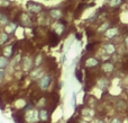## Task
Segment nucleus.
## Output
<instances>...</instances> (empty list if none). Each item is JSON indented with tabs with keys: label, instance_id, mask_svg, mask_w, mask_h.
Instances as JSON below:
<instances>
[{
	"label": "nucleus",
	"instance_id": "nucleus-1",
	"mask_svg": "<svg viewBox=\"0 0 128 123\" xmlns=\"http://www.w3.org/2000/svg\"><path fill=\"white\" fill-rule=\"evenodd\" d=\"M51 80H52V77L48 76V75H45V76H43L42 78H40V88H42L43 90L47 89L50 86V84H51Z\"/></svg>",
	"mask_w": 128,
	"mask_h": 123
},
{
	"label": "nucleus",
	"instance_id": "nucleus-2",
	"mask_svg": "<svg viewBox=\"0 0 128 123\" xmlns=\"http://www.w3.org/2000/svg\"><path fill=\"white\" fill-rule=\"evenodd\" d=\"M28 9L32 11V13H34V14H37V13H40V10H42V6H40V4H36V2H30L29 1L28 2Z\"/></svg>",
	"mask_w": 128,
	"mask_h": 123
},
{
	"label": "nucleus",
	"instance_id": "nucleus-3",
	"mask_svg": "<svg viewBox=\"0 0 128 123\" xmlns=\"http://www.w3.org/2000/svg\"><path fill=\"white\" fill-rule=\"evenodd\" d=\"M37 119H38V116H37V114H36V111H29V112L26 113V120L29 123L37 121Z\"/></svg>",
	"mask_w": 128,
	"mask_h": 123
},
{
	"label": "nucleus",
	"instance_id": "nucleus-4",
	"mask_svg": "<svg viewBox=\"0 0 128 123\" xmlns=\"http://www.w3.org/2000/svg\"><path fill=\"white\" fill-rule=\"evenodd\" d=\"M109 80L107 78H100L99 80H98V86H99V88H101V89H106V88H108L109 86Z\"/></svg>",
	"mask_w": 128,
	"mask_h": 123
},
{
	"label": "nucleus",
	"instance_id": "nucleus-5",
	"mask_svg": "<svg viewBox=\"0 0 128 123\" xmlns=\"http://www.w3.org/2000/svg\"><path fill=\"white\" fill-rule=\"evenodd\" d=\"M32 77L33 79H40L43 77V68H36L33 72H32Z\"/></svg>",
	"mask_w": 128,
	"mask_h": 123
},
{
	"label": "nucleus",
	"instance_id": "nucleus-6",
	"mask_svg": "<svg viewBox=\"0 0 128 123\" xmlns=\"http://www.w3.org/2000/svg\"><path fill=\"white\" fill-rule=\"evenodd\" d=\"M104 51H106V53H108V54H114L116 52V47L114 44L108 43V44L104 45Z\"/></svg>",
	"mask_w": 128,
	"mask_h": 123
},
{
	"label": "nucleus",
	"instance_id": "nucleus-7",
	"mask_svg": "<svg viewBox=\"0 0 128 123\" xmlns=\"http://www.w3.org/2000/svg\"><path fill=\"white\" fill-rule=\"evenodd\" d=\"M114 69H115V67H114V65L110 62H106L102 66V70H104V72H112Z\"/></svg>",
	"mask_w": 128,
	"mask_h": 123
},
{
	"label": "nucleus",
	"instance_id": "nucleus-8",
	"mask_svg": "<svg viewBox=\"0 0 128 123\" xmlns=\"http://www.w3.org/2000/svg\"><path fill=\"white\" fill-rule=\"evenodd\" d=\"M86 67H88V68L97 67V66H98V60H97V59H94V58H90V59H88V60H86Z\"/></svg>",
	"mask_w": 128,
	"mask_h": 123
},
{
	"label": "nucleus",
	"instance_id": "nucleus-9",
	"mask_svg": "<svg viewBox=\"0 0 128 123\" xmlns=\"http://www.w3.org/2000/svg\"><path fill=\"white\" fill-rule=\"evenodd\" d=\"M32 66H33V61L29 58H25L24 59V69L29 70L32 68Z\"/></svg>",
	"mask_w": 128,
	"mask_h": 123
},
{
	"label": "nucleus",
	"instance_id": "nucleus-10",
	"mask_svg": "<svg viewBox=\"0 0 128 123\" xmlns=\"http://www.w3.org/2000/svg\"><path fill=\"white\" fill-rule=\"evenodd\" d=\"M117 33H118V31L116 28H111V29H108V31L106 32V35H107V37L112 38L117 35Z\"/></svg>",
	"mask_w": 128,
	"mask_h": 123
},
{
	"label": "nucleus",
	"instance_id": "nucleus-11",
	"mask_svg": "<svg viewBox=\"0 0 128 123\" xmlns=\"http://www.w3.org/2000/svg\"><path fill=\"white\" fill-rule=\"evenodd\" d=\"M16 27H17V25H16L15 23H11V24L7 25V27H6L7 33H14V32H15V29H16Z\"/></svg>",
	"mask_w": 128,
	"mask_h": 123
},
{
	"label": "nucleus",
	"instance_id": "nucleus-12",
	"mask_svg": "<svg viewBox=\"0 0 128 123\" xmlns=\"http://www.w3.org/2000/svg\"><path fill=\"white\" fill-rule=\"evenodd\" d=\"M8 65V59L4 58V56H0V69H4Z\"/></svg>",
	"mask_w": 128,
	"mask_h": 123
},
{
	"label": "nucleus",
	"instance_id": "nucleus-13",
	"mask_svg": "<svg viewBox=\"0 0 128 123\" xmlns=\"http://www.w3.org/2000/svg\"><path fill=\"white\" fill-rule=\"evenodd\" d=\"M122 0H109V6L115 8V7H119L122 5Z\"/></svg>",
	"mask_w": 128,
	"mask_h": 123
},
{
	"label": "nucleus",
	"instance_id": "nucleus-14",
	"mask_svg": "<svg viewBox=\"0 0 128 123\" xmlns=\"http://www.w3.org/2000/svg\"><path fill=\"white\" fill-rule=\"evenodd\" d=\"M47 111H45V110H42L40 112V117L43 120V121H47L48 120V114H47Z\"/></svg>",
	"mask_w": 128,
	"mask_h": 123
},
{
	"label": "nucleus",
	"instance_id": "nucleus-15",
	"mask_svg": "<svg viewBox=\"0 0 128 123\" xmlns=\"http://www.w3.org/2000/svg\"><path fill=\"white\" fill-rule=\"evenodd\" d=\"M51 16L53 18H61V16H62V14H61V11L60 10H58V9H54V10H52L51 11Z\"/></svg>",
	"mask_w": 128,
	"mask_h": 123
},
{
	"label": "nucleus",
	"instance_id": "nucleus-16",
	"mask_svg": "<svg viewBox=\"0 0 128 123\" xmlns=\"http://www.w3.org/2000/svg\"><path fill=\"white\" fill-rule=\"evenodd\" d=\"M7 40H8V35H7V33L1 34V35H0V44H4Z\"/></svg>",
	"mask_w": 128,
	"mask_h": 123
},
{
	"label": "nucleus",
	"instance_id": "nucleus-17",
	"mask_svg": "<svg viewBox=\"0 0 128 123\" xmlns=\"http://www.w3.org/2000/svg\"><path fill=\"white\" fill-rule=\"evenodd\" d=\"M109 26H110V24H109V23H104V24L99 28V32H104V31H106V29L108 28Z\"/></svg>",
	"mask_w": 128,
	"mask_h": 123
},
{
	"label": "nucleus",
	"instance_id": "nucleus-18",
	"mask_svg": "<svg viewBox=\"0 0 128 123\" xmlns=\"http://www.w3.org/2000/svg\"><path fill=\"white\" fill-rule=\"evenodd\" d=\"M118 107L120 108V110H124L125 107H126V104H125V102H122V101H119L118 102Z\"/></svg>",
	"mask_w": 128,
	"mask_h": 123
},
{
	"label": "nucleus",
	"instance_id": "nucleus-19",
	"mask_svg": "<svg viewBox=\"0 0 128 123\" xmlns=\"http://www.w3.org/2000/svg\"><path fill=\"white\" fill-rule=\"evenodd\" d=\"M11 49H12V46H9V47H7V49H4V54H6L7 56H9L11 54Z\"/></svg>",
	"mask_w": 128,
	"mask_h": 123
},
{
	"label": "nucleus",
	"instance_id": "nucleus-20",
	"mask_svg": "<svg viewBox=\"0 0 128 123\" xmlns=\"http://www.w3.org/2000/svg\"><path fill=\"white\" fill-rule=\"evenodd\" d=\"M7 4H10V2L7 0H0V6H8Z\"/></svg>",
	"mask_w": 128,
	"mask_h": 123
},
{
	"label": "nucleus",
	"instance_id": "nucleus-21",
	"mask_svg": "<svg viewBox=\"0 0 128 123\" xmlns=\"http://www.w3.org/2000/svg\"><path fill=\"white\" fill-rule=\"evenodd\" d=\"M40 61H42V55H38L37 56V58H36V61H35V63H36V65H40Z\"/></svg>",
	"mask_w": 128,
	"mask_h": 123
},
{
	"label": "nucleus",
	"instance_id": "nucleus-22",
	"mask_svg": "<svg viewBox=\"0 0 128 123\" xmlns=\"http://www.w3.org/2000/svg\"><path fill=\"white\" fill-rule=\"evenodd\" d=\"M110 123H122V121H120L119 119H112Z\"/></svg>",
	"mask_w": 128,
	"mask_h": 123
},
{
	"label": "nucleus",
	"instance_id": "nucleus-23",
	"mask_svg": "<svg viewBox=\"0 0 128 123\" xmlns=\"http://www.w3.org/2000/svg\"><path fill=\"white\" fill-rule=\"evenodd\" d=\"M125 41H126V44L128 45V35L126 36V38H125Z\"/></svg>",
	"mask_w": 128,
	"mask_h": 123
},
{
	"label": "nucleus",
	"instance_id": "nucleus-24",
	"mask_svg": "<svg viewBox=\"0 0 128 123\" xmlns=\"http://www.w3.org/2000/svg\"><path fill=\"white\" fill-rule=\"evenodd\" d=\"M0 77H4V72L0 71Z\"/></svg>",
	"mask_w": 128,
	"mask_h": 123
},
{
	"label": "nucleus",
	"instance_id": "nucleus-25",
	"mask_svg": "<svg viewBox=\"0 0 128 123\" xmlns=\"http://www.w3.org/2000/svg\"><path fill=\"white\" fill-rule=\"evenodd\" d=\"M97 123H104V121H98Z\"/></svg>",
	"mask_w": 128,
	"mask_h": 123
},
{
	"label": "nucleus",
	"instance_id": "nucleus-26",
	"mask_svg": "<svg viewBox=\"0 0 128 123\" xmlns=\"http://www.w3.org/2000/svg\"><path fill=\"white\" fill-rule=\"evenodd\" d=\"M81 123H88V122H86V121H81Z\"/></svg>",
	"mask_w": 128,
	"mask_h": 123
}]
</instances>
